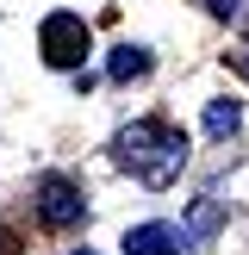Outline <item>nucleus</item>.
<instances>
[{"label": "nucleus", "mask_w": 249, "mask_h": 255, "mask_svg": "<svg viewBox=\"0 0 249 255\" xmlns=\"http://www.w3.org/2000/svg\"><path fill=\"white\" fill-rule=\"evenodd\" d=\"M112 156L143 187H168V181H181V168H187V137L174 131L168 119H137V125H124V131L112 137Z\"/></svg>", "instance_id": "f257e3e1"}, {"label": "nucleus", "mask_w": 249, "mask_h": 255, "mask_svg": "<svg viewBox=\"0 0 249 255\" xmlns=\"http://www.w3.org/2000/svg\"><path fill=\"white\" fill-rule=\"evenodd\" d=\"M37 37H44V62H50V69H81V56H87V25H81V12H50Z\"/></svg>", "instance_id": "f03ea898"}, {"label": "nucleus", "mask_w": 249, "mask_h": 255, "mask_svg": "<svg viewBox=\"0 0 249 255\" xmlns=\"http://www.w3.org/2000/svg\"><path fill=\"white\" fill-rule=\"evenodd\" d=\"M37 212H44V224H56V231H69V224L87 218V199L75 181H62V174H44L37 181Z\"/></svg>", "instance_id": "7ed1b4c3"}, {"label": "nucleus", "mask_w": 249, "mask_h": 255, "mask_svg": "<svg viewBox=\"0 0 249 255\" xmlns=\"http://www.w3.org/2000/svg\"><path fill=\"white\" fill-rule=\"evenodd\" d=\"M124 255H187V231L181 224H137V231H124Z\"/></svg>", "instance_id": "20e7f679"}, {"label": "nucleus", "mask_w": 249, "mask_h": 255, "mask_svg": "<svg viewBox=\"0 0 249 255\" xmlns=\"http://www.w3.org/2000/svg\"><path fill=\"white\" fill-rule=\"evenodd\" d=\"M106 69H112V81H137V75H149V50H131V44H119Z\"/></svg>", "instance_id": "39448f33"}, {"label": "nucleus", "mask_w": 249, "mask_h": 255, "mask_svg": "<svg viewBox=\"0 0 249 255\" xmlns=\"http://www.w3.org/2000/svg\"><path fill=\"white\" fill-rule=\"evenodd\" d=\"M237 125H243V106H237V100H212L206 106V131L212 137H231Z\"/></svg>", "instance_id": "423d86ee"}, {"label": "nucleus", "mask_w": 249, "mask_h": 255, "mask_svg": "<svg viewBox=\"0 0 249 255\" xmlns=\"http://www.w3.org/2000/svg\"><path fill=\"white\" fill-rule=\"evenodd\" d=\"M237 69H243V75H249V50H243V56H237Z\"/></svg>", "instance_id": "0eeeda50"}, {"label": "nucleus", "mask_w": 249, "mask_h": 255, "mask_svg": "<svg viewBox=\"0 0 249 255\" xmlns=\"http://www.w3.org/2000/svg\"><path fill=\"white\" fill-rule=\"evenodd\" d=\"M75 255H94V249H75Z\"/></svg>", "instance_id": "6e6552de"}]
</instances>
